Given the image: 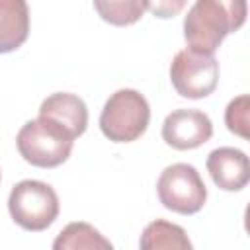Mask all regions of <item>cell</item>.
<instances>
[{"label": "cell", "instance_id": "obj_14", "mask_svg": "<svg viewBox=\"0 0 250 250\" xmlns=\"http://www.w3.org/2000/svg\"><path fill=\"white\" fill-rule=\"evenodd\" d=\"M248 105H250V98H248V94H242V96L230 100L225 109L227 129L232 135H238L242 139H248Z\"/></svg>", "mask_w": 250, "mask_h": 250}, {"label": "cell", "instance_id": "obj_11", "mask_svg": "<svg viewBox=\"0 0 250 250\" xmlns=\"http://www.w3.org/2000/svg\"><path fill=\"white\" fill-rule=\"evenodd\" d=\"M139 250H193V244L180 225L154 219L143 229Z\"/></svg>", "mask_w": 250, "mask_h": 250}, {"label": "cell", "instance_id": "obj_2", "mask_svg": "<svg viewBox=\"0 0 250 250\" xmlns=\"http://www.w3.org/2000/svg\"><path fill=\"white\" fill-rule=\"evenodd\" d=\"M74 137L51 119L37 117L21 125L16 137L20 156L37 168H57L68 160Z\"/></svg>", "mask_w": 250, "mask_h": 250}, {"label": "cell", "instance_id": "obj_6", "mask_svg": "<svg viewBox=\"0 0 250 250\" xmlns=\"http://www.w3.org/2000/svg\"><path fill=\"white\" fill-rule=\"evenodd\" d=\"M170 80L182 98H207L219 84V61L213 55L182 49L170 62Z\"/></svg>", "mask_w": 250, "mask_h": 250}, {"label": "cell", "instance_id": "obj_13", "mask_svg": "<svg viewBox=\"0 0 250 250\" xmlns=\"http://www.w3.org/2000/svg\"><path fill=\"white\" fill-rule=\"evenodd\" d=\"M94 10L111 25H131L145 14L146 2H94Z\"/></svg>", "mask_w": 250, "mask_h": 250}, {"label": "cell", "instance_id": "obj_9", "mask_svg": "<svg viewBox=\"0 0 250 250\" xmlns=\"http://www.w3.org/2000/svg\"><path fill=\"white\" fill-rule=\"evenodd\" d=\"M39 117L55 121L74 139L80 137L88 127V107L82 98L70 92H57L47 96L39 105Z\"/></svg>", "mask_w": 250, "mask_h": 250}, {"label": "cell", "instance_id": "obj_8", "mask_svg": "<svg viewBox=\"0 0 250 250\" xmlns=\"http://www.w3.org/2000/svg\"><path fill=\"white\" fill-rule=\"evenodd\" d=\"M205 164L213 184L223 191H240L250 180V160L240 148L219 146L209 152Z\"/></svg>", "mask_w": 250, "mask_h": 250}, {"label": "cell", "instance_id": "obj_16", "mask_svg": "<svg viewBox=\"0 0 250 250\" xmlns=\"http://www.w3.org/2000/svg\"><path fill=\"white\" fill-rule=\"evenodd\" d=\"M0 178H2V174H0Z\"/></svg>", "mask_w": 250, "mask_h": 250}, {"label": "cell", "instance_id": "obj_1", "mask_svg": "<svg viewBox=\"0 0 250 250\" xmlns=\"http://www.w3.org/2000/svg\"><path fill=\"white\" fill-rule=\"evenodd\" d=\"M248 4L242 0H197L184 18L186 49L213 55L229 33L240 29L246 21Z\"/></svg>", "mask_w": 250, "mask_h": 250}, {"label": "cell", "instance_id": "obj_12", "mask_svg": "<svg viewBox=\"0 0 250 250\" xmlns=\"http://www.w3.org/2000/svg\"><path fill=\"white\" fill-rule=\"evenodd\" d=\"M53 250H113V244L90 223H68L53 240Z\"/></svg>", "mask_w": 250, "mask_h": 250}, {"label": "cell", "instance_id": "obj_15", "mask_svg": "<svg viewBox=\"0 0 250 250\" xmlns=\"http://www.w3.org/2000/svg\"><path fill=\"white\" fill-rule=\"evenodd\" d=\"M184 6H186V2H156V4L146 2V10L154 12L158 18H172V16L178 14Z\"/></svg>", "mask_w": 250, "mask_h": 250}, {"label": "cell", "instance_id": "obj_3", "mask_svg": "<svg viewBox=\"0 0 250 250\" xmlns=\"http://www.w3.org/2000/svg\"><path fill=\"white\" fill-rule=\"evenodd\" d=\"M150 121L146 98L133 88L113 92L100 113V129L111 143H133L145 135Z\"/></svg>", "mask_w": 250, "mask_h": 250}, {"label": "cell", "instance_id": "obj_5", "mask_svg": "<svg viewBox=\"0 0 250 250\" xmlns=\"http://www.w3.org/2000/svg\"><path fill=\"white\" fill-rule=\"evenodd\" d=\"M160 203L174 213L193 215L203 209L207 201V188L201 174L186 162L166 166L156 182Z\"/></svg>", "mask_w": 250, "mask_h": 250}, {"label": "cell", "instance_id": "obj_4", "mask_svg": "<svg viewBox=\"0 0 250 250\" xmlns=\"http://www.w3.org/2000/svg\"><path fill=\"white\" fill-rule=\"evenodd\" d=\"M59 209L57 191L39 180H21L8 195L10 217L23 230L41 232L49 229L59 217Z\"/></svg>", "mask_w": 250, "mask_h": 250}, {"label": "cell", "instance_id": "obj_7", "mask_svg": "<svg viewBox=\"0 0 250 250\" xmlns=\"http://www.w3.org/2000/svg\"><path fill=\"white\" fill-rule=\"evenodd\" d=\"M213 137V123L201 109H174L162 123V139L176 150H191Z\"/></svg>", "mask_w": 250, "mask_h": 250}, {"label": "cell", "instance_id": "obj_10", "mask_svg": "<svg viewBox=\"0 0 250 250\" xmlns=\"http://www.w3.org/2000/svg\"><path fill=\"white\" fill-rule=\"evenodd\" d=\"M29 35V8L23 0H0V55L12 53Z\"/></svg>", "mask_w": 250, "mask_h": 250}]
</instances>
